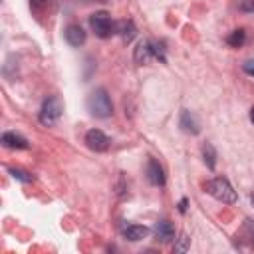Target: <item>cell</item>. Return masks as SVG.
<instances>
[{"label": "cell", "mask_w": 254, "mask_h": 254, "mask_svg": "<svg viewBox=\"0 0 254 254\" xmlns=\"http://www.w3.org/2000/svg\"><path fill=\"white\" fill-rule=\"evenodd\" d=\"M85 103H87L89 113L95 115V117H99V119H105V117H109V115L113 113L111 99H109V95H107V91H105L103 87L93 89V91L87 95V101H85Z\"/></svg>", "instance_id": "1"}, {"label": "cell", "mask_w": 254, "mask_h": 254, "mask_svg": "<svg viewBox=\"0 0 254 254\" xmlns=\"http://www.w3.org/2000/svg\"><path fill=\"white\" fill-rule=\"evenodd\" d=\"M204 189H206V192H208L210 196H214V198L220 200V202H226V204H234V202H236V192H234L232 185L228 183V179H224V177H214V179H210V181L204 185Z\"/></svg>", "instance_id": "2"}, {"label": "cell", "mask_w": 254, "mask_h": 254, "mask_svg": "<svg viewBox=\"0 0 254 254\" xmlns=\"http://www.w3.org/2000/svg\"><path fill=\"white\" fill-rule=\"evenodd\" d=\"M133 56H135V62H137L139 65L149 64L153 58L165 62V50H163V46H161L159 42H155V40H141V42L137 44Z\"/></svg>", "instance_id": "3"}, {"label": "cell", "mask_w": 254, "mask_h": 254, "mask_svg": "<svg viewBox=\"0 0 254 254\" xmlns=\"http://www.w3.org/2000/svg\"><path fill=\"white\" fill-rule=\"evenodd\" d=\"M62 111H64V103L58 95H50L44 99L42 103V109H40V123L46 125V127H52L54 123H58V119L62 117Z\"/></svg>", "instance_id": "4"}, {"label": "cell", "mask_w": 254, "mask_h": 254, "mask_svg": "<svg viewBox=\"0 0 254 254\" xmlns=\"http://www.w3.org/2000/svg\"><path fill=\"white\" fill-rule=\"evenodd\" d=\"M89 26H91L93 34L97 38H103V40L109 38L111 34H115V24L111 22V16L107 12H103V10L89 16Z\"/></svg>", "instance_id": "5"}, {"label": "cell", "mask_w": 254, "mask_h": 254, "mask_svg": "<svg viewBox=\"0 0 254 254\" xmlns=\"http://www.w3.org/2000/svg\"><path fill=\"white\" fill-rule=\"evenodd\" d=\"M109 143H111L109 137H107L103 131H99V129H89V131L85 133V145H87L91 151H95V153L107 151Z\"/></svg>", "instance_id": "6"}, {"label": "cell", "mask_w": 254, "mask_h": 254, "mask_svg": "<svg viewBox=\"0 0 254 254\" xmlns=\"http://www.w3.org/2000/svg\"><path fill=\"white\" fill-rule=\"evenodd\" d=\"M179 127H181L185 133H189V135H198V133H200V123H198L196 115H194L192 111H189V109H183V111H181Z\"/></svg>", "instance_id": "7"}, {"label": "cell", "mask_w": 254, "mask_h": 254, "mask_svg": "<svg viewBox=\"0 0 254 254\" xmlns=\"http://www.w3.org/2000/svg\"><path fill=\"white\" fill-rule=\"evenodd\" d=\"M64 36H65V42L69 44V46H73V48H79V46H83L85 44V32H83V28L81 26H77V24H71V26H67L65 28V32H64Z\"/></svg>", "instance_id": "8"}, {"label": "cell", "mask_w": 254, "mask_h": 254, "mask_svg": "<svg viewBox=\"0 0 254 254\" xmlns=\"http://www.w3.org/2000/svg\"><path fill=\"white\" fill-rule=\"evenodd\" d=\"M147 179L155 187H163L165 185V171L155 159H149V163H147Z\"/></svg>", "instance_id": "9"}, {"label": "cell", "mask_w": 254, "mask_h": 254, "mask_svg": "<svg viewBox=\"0 0 254 254\" xmlns=\"http://www.w3.org/2000/svg\"><path fill=\"white\" fill-rule=\"evenodd\" d=\"M2 145L8 147V149H28L30 143L26 137H22L20 133H14V131H6L2 135Z\"/></svg>", "instance_id": "10"}, {"label": "cell", "mask_w": 254, "mask_h": 254, "mask_svg": "<svg viewBox=\"0 0 254 254\" xmlns=\"http://www.w3.org/2000/svg\"><path fill=\"white\" fill-rule=\"evenodd\" d=\"M149 232H151V230H149L147 226H143V224H129V226L123 228V236H125L127 240H131V242H139V240L147 238Z\"/></svg>", "instance_id": "11"}, {"label": "cell", "mask_w": 254, "mask_h": 254, "mask_svg": "<svg viewBox=\"0 0 254 254\" xmlns=\"http://www.w3.org/2000/svg\"><path fill=\"white\" fill-rule=\"evenodd\" d=\"M153 230L157 234V240H161V242H171L175 238V226L169 220H159Z\"/></svg>", "instance_id": "12"}, {"label": "cell", "mask_w": 254, "mask_h": 254, "mask_svg": "<svg viewBox=\"0 0 254 254\" xmlns=\"http://www.w3.org/2000/svg\"><path fill=\"white\" fill-rule=\"evenodd\" d=\"M115 32L121 36L123 42H131V40L137 36V28H135V24H133L131 20H121V22H117V24H115Z\"/></svg>", "instance_id": "13"}, {"label": "cell", "mask_w": 254, "mask_h": 254, "mask_svg": "<svg viewBox=\"0 0 254 254\" xmlns=\"http://www.w3.org/2000/svg\"><path fill=\"white\" fill-rule=\"evenodd\" d=\"M202 157H204V163H206V167L212 171V169L216 167V151H214V147H212L210 143L202 145Z\"/></svg>", "instance_id": "14"}, {"label": "cell", "mask_w": 254, "mask_h": 254, "mask_svg": "<svg viewBox=\"0 0 254 254\" xmlns=\"http://www.w3.org/2000/svg\"><path fill=\"white\" fill-rule=\"evenodd\" d=\"M244 38H246L244 30H242V28H238V30H234V32L226 38V42H228L232 48H238V46H242V44H244Z\"/></svg>", "instance_id": "15"}, {"label": "cell", "mask_w": 254, "mask_h": 254, "mask_svg": "<svg viewBox=\"0 0 254 254\" xmlns=\"http://www.w3.org/2000/svg\"><path fill=\"white\" fill-rule=\"evenodd\" d=\"M10 175L16 179V181H22V183H32V175L30 173H26V171H22V169H10Z\"/></svg>", "instance_id": "16"}, {"label": "cell", "mask_w": 254, "mask_h": 254, "mask_svg": "<svg viewBox=\"0 0 254 254\" xmlns=\"http://www.w3.org/2000/svg\"><path fill=\"white\" fill-rule=\"evenodd\" d=\"M189 244H190V238H189L187 234H181V236L177 238V244H175V252H185V250L189 248Z\"/></svg>", "instance_id": "17"}, {"label": "cell", "mask_w": 254, "mask_h": 254, "mask_svg": "<svg viewBox=\"0 0 254 254\" xmlns=\"http://www.w3.org/2000/svg\"><path fill=\"white\" fill-rule=\"evenodd\" d=\"M238 8L242 12H252L254 10V0H238Z\"/></svg>", "instance_id": "18"}, {"label": "cell", "mask_w": 254, "mask_h": 254, "mask_svg": "<svg viewBox=\"0 0 254 254\" xmlns=\"http://www.w3.org/2000/svg\"><path fill=\"white\" fill-rule=\"evenodd\" d=\"M242 69H244V73H248V75L254 77V60H246L242 64Z\"/></svg>", "instance_id": "19"}, {"label": "cell", "mask_w": 254, "mask_h": 254, "mask_svg": "<svg viewBox=\"0 0 254 254\" xmlns=\"http://www.w3.org/2000/svg\"><path fill=\"white\" fill-rule=\"evenodd\" d=\"M179 212H187V198H181V202H179Z\"/></svg>", "instance_id": "20"}, {"label": "cell", "mask_w": 254, "mask_h": 254, "mask_svg": "<svg viewBox=\"0 0 254 254\" xmlns=\"http://www.w3.org/2000/svg\"><path fill=\"white\" fill-rule=\"evenodd\" d=\"M250 121H252V123H254V105H252V107H250Z\"/></svg>", "instance_id": "21"}, {"label": "cell", "mask_w": 254, "mask_h": 254, "mask_svg": "<svg viewBox=\"0 0 254 254\" xmlns=\"http://www.w3.org/2000/svg\"><path fill=\"white\" fill-rule=\"evenodd\" d=\"M36 4H44V2H48V0H34Z\"/></svg>", "instance_id": "22"}, {"label": "cell", "mask_w": 254, "mask_h": 254, "mask_svg": "<svg viewBox=\"0 0 254 254\" xmlns=\"http://www.w3.org/2000/svg\"><path fill=\"white\" fill-rule=\"evenodd\" d=\"M250 202H252V206H254V192L250 194Z\"/></svg>", "instance_id": "23"}, {"label": "cell", "mask_w": 254, "mask_h": 254, "mask_svg": "<svg viewBox=\"0 0 254 254\" xmlns=\"http://www.w3.org/2000/svg\"><path fill=\"white\" fill-rule=\"evenodd\" d=\"M85 2H107V0H85Z\"/></svg>", "instance_id": "24"}, {"label": "cell", "mask_w": 254, "mask_h": 254, "mask_svg": "<svg viewBox=\"0 0 254 254\" xmlns=\"http://www.w3.org/2000/svg\"><path fill=\"white\" fill-rule=\"evenodd\" d=\"M252 238H254V236H252ZM252 244H254V240H252Z\"/></svg>", "instance_id": "25"}]
</instances>
